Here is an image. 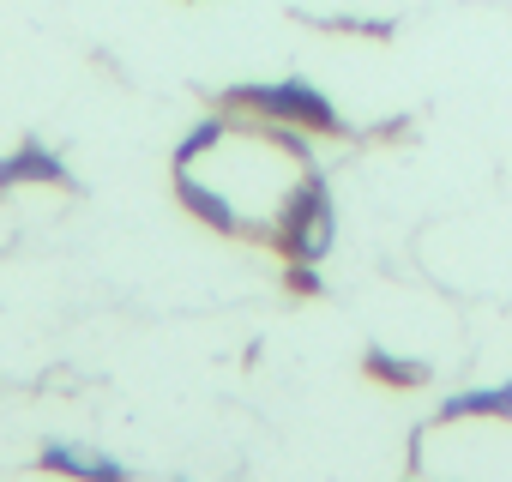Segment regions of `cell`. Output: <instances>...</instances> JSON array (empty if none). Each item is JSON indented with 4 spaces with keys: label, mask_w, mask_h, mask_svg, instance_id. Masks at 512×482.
Listing matches in <instances>:
<instances>
[{
    "label": "cell",
    "mask_w": 512,
    "mask_h": 482,
    "mask_svg": "<svg viewBox=\"0 0 512 482\" xmlns=\"http://www.w3.org/2000/svg\"><path fill=\"white\" fill-rule=\"evenodd\" d=\"M368 368H374V374H386V380H398V386H416V380L428 374L422 362H392L386 350H374V356H368Z\"/></svg>",
    "instance_id": "cell-8"
},
{
    "label": "cell",
    "mask_w": 512,
    "mask_h": 482,
    "mask_svg": "<svg viewBox=\"0 0 512 482\" xmlns=\"http://www.w3.org/2000/svg\"><path fill=\"white\" fill-rule=\"evenodd\" d=\"M217 139H223V121H217V115H211V121H199V127H193V133L175 145V169H187V163H193L205 145H217Z\"/></svg>",
    "instance_id": "cell-7"
},
{
    "label": "cell",
    "mask_w": 512,
    "mask_h": 482,
    "mask_svg": "<svg viewBox=\"0 0 512 482\" xmlns=\"http://www.w3.org/2000/svg\"><path fill=\"white\" fill-rule=\"evenodd\" d=\"M440 416H512V386H482V392H458L440 404Z\"/></svg>",
    "instance_id": "cell-6"
},
{
    "label": "cell",
    "mask_w": 512,
    "mask_h": 482,
    "mask_svg": "<svg viewBox=\"0 0 512 482\" xmlns=\"http://www.w3.org/2000/svg\"><path fill=\"white\" fill-rule=\"evenodd\" d=\"M175 175H181V205H187L193 217H205L211 229H229V235H235V229H247V217H241L223 193H211V187H205V181H193L187 169H175Z\"/></svg>",
    "instance_id": "cell-5"
},
{
    "label": "cell",
    "mask_w": 512,
    "mask_h": 482,
    "mask_svg": "<svg viewBox=\"0 0 512 482\" xmlns=\"http://www.w3.org/2000/svg\"><path fill=\"white\" fill-rule=\"evenodd\" d=\"M223 103H235V109H260V115H272V121H302V127H338V109L314 91V85H302V79H284V85H241V91H229Z\"/></svg>",
    "instance_id": "cell-2"
},
{
    "label": "cell",
    "mask_w": 512,
    "mask_h": 482,
    "mask_svg": "<svg viewBox=\"0 0 512 482\" xmlns=\"http://www.w3.org/2000/svg\"><path fill=\"white\" fill-rule=\"evenodd\" d=\"M332 235H338V217H332V193L320 175H308L290 199H284V223H278V241L290 260H326L332 254Z\"/></svg>",
    "instance_id": "cell-1"
},
{
    "label": "cell",
    "mask_w": 512,
    "mask_h": 482,
    "mask_svg": "<svg viewBox=\"0 0 512 482\" xmlns=\"http://www.w3.org/2000/svg\"><path fill=\"white\" fill-rule=\"evenodd\" d=\"M19 181H67V163L49 145H19L13 157H0V187H19Z\"/></svg>",
    "instance_id": "cell-4"
},
{
    "label": "cell",
    "mask_w": 512,
    "mask_h": 482,
    "mask_svg": "<svg viewBox=\"0 0 512 482\" xmlns=\"http://www.w3.org/2000/svg\"><path fill=\"white\" fill-rule=\"evenodd\" d=\"M37 464H43V470H67V476H79V482H121V464H115V458H103V452H91V446H73V440H49Z\"/></svg>",
    "instance_id": "cell-3"
}]
</instances>
